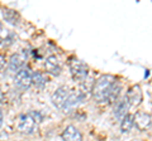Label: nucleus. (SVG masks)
I'll use <instances>...</instances> for the list:
<instances>
[{"label":"nucleus","mask_w":152,"mask_h":141,"mask_svg":"<svg viewBox=\"0 0 152 141\" xmlns=\"http://www.w3.org/2000/svg\"><path fill=\"white\" fill-rule=\"evenodd\" d=\"M121 84L117 82L114 76L103 74L94 82L91 93L95 101L98 102H108L113 103L117 101L121 92Z\"/></svg>","instance_id":"nucleus-1"},{"label":"nucleus","mask_w":152,"mask_h":141,"mask_svg":"<svg viewBox=\"0 0 152 141\" xmlns=\"http://www.w3.org/2000/svg\"><path fill=\"white\" fill-rule=\"evenodd\" d=\"M38 120L33 114H23L19 116L18 120V130L22 134H32L37 126Z\"/></svg>","instance_id":"nucleus-2"},{"label":"nucleus","mask_w":152,"mask_h":141,"mask_svg":"<svg viewBox=\"0 0 152 141\" xmlns=\"http://www.w3.org/2000/svg\"><path fill=\"white\" fill-rule=\"evenodd\" d=\"M14 84L22 91L28 90L32 84V72L28 68H22L20 70H18L14 77Z\"/></svg>","instance_id":"nucleus-3"},{"label":"nucleus","mask_w":152,"mask_h":141,"mask_svg":"<svg viewBox=\"0 0 152 141\" xmlns=\"http://www.w3.org/2000/svg\"><path fill=\"white\" fill-rule=\"evenodd\" d=\"M70 70H71V74H72V77L75 79L84 81V79L88 77L89 67L83 62V60L74 59V60L70 62Z\"/></svg>","instance_id":"nucleus-4"},{"label":"nucleus","mask_w":152,"mask_h":141,"mask_svg":"<svg viewBox=\"0 0 152 141\" xmlns=\"http://www.w3.org/2000/svg\"><path fill=\"white\" fill-rule=\"evenodd\" d=\"M70 93H71V91H70V88L67 86H61V87H58L53 93H52V96H51L52 105H53L56 109L61 110L64 107L66 100L69 98Z\"/></svg>","instance_id":"nucleus-5"},{"label":"nucleus","mask_w":152,"mask_h":141,"mask_svg":"<svg viewBox=\"0 0 152 141\" xmlns=\"http://www.w3.org/2000/svg\"><path fill=\"white\" fill-rule=\"evenodd\" d=\"M129 109H131L129 100H128V97L124 95L123 97H121L119 100L115 101V105H114V111H113L114 119L121 121L126 115H128Z\"/></svg>","instance_id":"nucleus-6"},{"label":"nucleus","mask_w":152,"mask_h":141,"mask_svg":"<svg viewBox=\"0 0 152 141\" xmlns=\"http://www.w3.org/2000/svg\"><path fill=\"white\" fill-rule=\"evenodd\" d=\"M26 60H27L26 52H20V53L13 54L10 57V59H9V70L17 73L18 70H20L23 67H24Z\"/></svg>","instance_id":"nucleus-7"},{"label":"nucleus","mask_w":152,"mask_h":141,"mask_svg":"<svg viewBox=\"0 0 152 141\" xmlns=\"http://www.w3.org/2000/svg\"><path fill=\"white\" fill-rule=\"evenodd\" d=\"M151 115L147 114V112H138V114L134 115V125L138 127L141 131L148 130L151 127Z\"/></svg>","instance_id":"nucleus-8"},{"label":"nucleus","mask_w":152,"mask_h":141,"mask_svg":"<svg viewBox=\"0 0 152 141\" xmlns=\"http://www.w3.org/2000/svg\"><path fill=\"white\" fill-rule=\"evenodd\" d=\"M83 101V95L81 93H72L71 92L70 93V96H69V98L66 100V102H65V105H64V107L61 110H62L65 114H69V112H71L72 110H75L76 107L79 106V103Z\"/></svg>","instance_id":"nucleus-9"},{"label":"nucleus","mask_w":152,"mask_h":141,"mask_svg":"<svg viewBox=\"0 0 152 141\" xmlns=\"http://www.w3.org/2000/svg\"><path fill=\"white\" fill-rule=\"evenodd\" d=\"M45 68L48 73L53 74V76H58L61 73V63H60L58 58H57L56 55H50L48 58H46Z\"/></svg>","instance_id":"nucleus-10"},{"label":"nucleus","mask_w":152,"mask_h":141,"mask_svg":"<svg viewBox=\"0 0 152 141\" xmlns=\"http://www.w3.org/2000/svg\"><path fill=\"white\" fill-rule=\"evenodd\" d=\"M62 139L64 141H83V135L75 126L70 125L62 131Z\"/></svg>","instance_id":"nucleus-11"},{"label":"nucleus","mask_w":152,"mask_h":141,"mask_svg":"<svg viewBox=\"0 0 152 141\" xmlns=\"http://www.w3.org/2000/svg\"><path fill=\"white\" fill-rule=\"evenodd\" d=\"M128 97V100H129V103H131V106L132 105H140L141 101H142V91H141V87L140 86H133L129 91H128V93L126 95Z\"/></svg>","instance_id":"nucleus-12"},{"label":"nucleus","mask_w":152,"mask_h":141,"mask_svg":"<svg viewBox=\"0 0 152 141\" xmlns=\"http://www.w3.org/2000/svg\"><path fill=\"white\" fill-rule=\"evenodd\" d=\"M121 130L122 132H129V131L133 129V126H134V115H131L128 114L126 115L123 119L121 120Z\"/></svg>","instance_id":"nucleus-13"},{"label":"nucleus","mask_w":152,"mask_h":141,"mask_svg":"<svg viewBox=\"0 0 152 141\" xmlns=\"http://www.w3.org/2000/svg\"><path fill=\"white\" fill-rule=\"evenodd\" d=\"M47 83V78L42 72H33L32 73V84L37 88H43Z\"/></svg>","instance_id":"nucleus-14"},{"label":"nucleus","mask_w":152,"mask_h":141,"mask_svg":"<svg viewBox=\"0 0 152 141\" xmlns=\"http://www.w3.org/2000/svg\"><path fill=\"white\" fill-rule=\"evenodd\" d=\"M3 15H4V18H5L9 23H12V24H15L17 20H18V18H19V15L15 12H14V10H9V9H7V10L3 12Z\"/></svg>","instance_id":"nucleus-15"},{"label":"nucleus","mask_w":152,"mask_h":141,"mask_svg":"<svg viewBox=\"0 0 152 141\" xmlns=\"http://www.w3.org/2000/svg\"><path fill=\"white\" fill-rule=\"evenodd\" d=\"M3 121H4V115H3V110L0 109V127L3 126Z\"/></svg>","instance_id":"nucleus-16"},{"label":"nucleus","mask_w":152,"mask_h":141,"mask_svg":"<svg viewBox=\"0 0 152 141\" xmlns=\"http://www.w3.org/2000/svg\"><path fill=\"white\" fill-rule=\"evenodd\" d=\"M3 100H4V96H3V92L0 91V103L3 102Z\"/></svg>","instance_id":"nucleus-17"},{"label":"nucleus","mask_w":152,"mask_h":141,"mask_svg":"<svg viewBox=\"0 0 152 141\" xmlns=\"http://www.w3.org/2000/svg\"><path fill=\"white\" fill-rule=\"evenodd\" d=\"M4 64V59L1 58V57H0V67H1V65Z\"/></svg>","instance_id":"nucleus-18"}]
</instances>
